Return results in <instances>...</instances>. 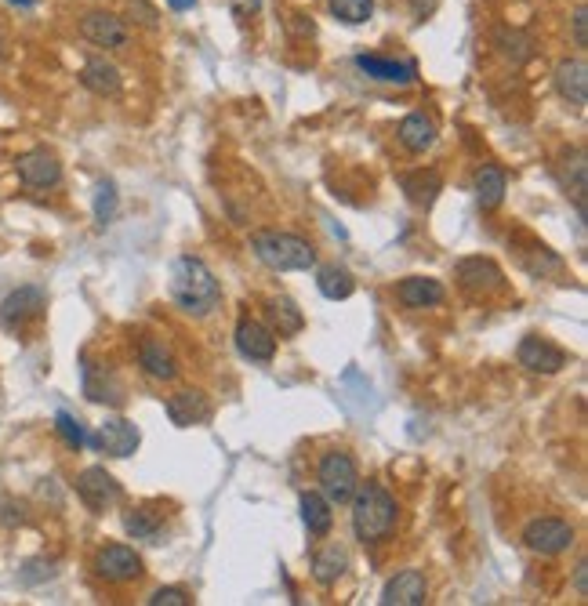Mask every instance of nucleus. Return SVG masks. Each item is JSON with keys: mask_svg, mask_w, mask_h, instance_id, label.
Instances as JSON below:
<instances>
[{"mask_svg": "<svg viewBox=\"0 0 588 606\" xmlns=\"http://www.w3.org/2000/svg\"><path fill=\"white\" fill-rule=\"evenodd\" d=\"M171 298L182 313L189 316H207L215 313L222 302V284L215 280V273L207 269L204 258L182 255L171 265Z\"/></svg>", "mask_w": 588, "mask_h": 606, "instance_id": "obj_1", "label": "nucleus"}, {"mask_svg": "<svg viewBox=\"0 0 588 606\" xmlns=\"http://www.w3.org/2000/svg\"><path fill=\"white\" fill-rule=\"evenodd\" d=\"M353 534L360 545H382L400 523V505L382 483H360L353 498Z\"/></svg>", "mask_w": 588, "mask_h": 606, "instance_id": "obj_2", "label": "nucleus"}, {"mask_svg": "<svg viewBox=\"0 0 588 606\" xmlns=\"http://www.w3.org/2000/svg\"><path fill=\"white\" fill-rule=\"evenodd\" d=\"M251 251L262 265H269L273 273H305L316 265V247L298 233H284V229H262L251 236Z\"/></svg>", "mask_w": 588, "mask_h": 606, "instance_id": "obj_3", "label": "nucleus"}, {"mask_svg": "<svg viewBox=\"0 0 588 606\" xmlns=\"http://www.w3.org/2000/svg\"><path fill=\"white\" fill-rule=\"evenodd\" d=\"M316 483H320V494L331 505H345L356 494V487H360V469H356L353 454L327 450L324 458H320V465H316Z\"/></svg>", "mask_w": 588, "mask_h": 606, "instance_id": "obj_4", "label": "nucleus"}, {"mask_svg": "<svg viewBox=\"0 0 588 606\" xmlns=\"http://www.w3.org/2000/svg\"><path fill=\"white\" fill-rule=\"evenodd\" d=\"M454 280L472 302H487L494 294L505 291V273L494 258H483V255H472V258H461L458 269H454Z\"/></svg>", "mask_w": 588, "mask_h": 606, "instance_id": "obj_5", "label": "nucleus"}, {"mask_svg": "<svg viewBox=\"0 0 588 606\" xmlns=\"http://www.w3.org/2000/svg\"><path fill=\"white\" fill-rule=\"evenodd\" d=\"M574 527L559 516H538L523 527V545L534 552V556H563L570 545H574Z\"/></svg>", "mask_w": 588, "mask_h": 606, "instance_id": "obj_6", "label": "nucleus"}, {"mask_svg": "<svg viewBox=\"0 0 588 606\" xmlns=\"http://www.w3.org/2000/svg\"><path fill=\"white\" fill-rule=\"evenodd\" d=\"M95 577L106 581V585H131L138 577L146 574L142 570V556H138L131 545H102L95 552Z\"/></svg>", "mask_w": 588, "mask_h": 606, "instance_id": "obj_7", "label": "nucleus"}, {"mask_svg": "<svg viewBox=\"0 0 588 606\" xmlns=\"http://www.w3.org/2000/svg\"><path fill=\"white\" fill-rule=\"evenodd\" d=\"M80 37L106 51H128L131 44L128 22L113 15V11H84L80 15Z\"/></svg>", "mask_w": 588, "mask_h": 606, "instance_id": "obj_8", "label": "nucleus"}, {"mask_svg": "<svg viewBox=\"0 0 588 606\" xmlns=\"http://www.w3.org/2000/svg\"><path fill=\"white\" fill-rule=\"evenodd\" d=\"M138 443H142V432L128 418H106L98 425L95 436H88V447H95L106 458H131L138 450Z\"/></svg>", "mask_w": 588, "mask_h": 606, "instance_id": "obj_9", "label": "nucleus"}, {"mask_svg": "<svg viewBox=\"0 0 588 606\" xmlns=\"http://www.w3.org/2000/svg\"><path fill=\"white\" fill-rule=\"evenodd\" d=\"M77 494H80V501H84L91 512H106V509H113V505H120V498H124V490H120L117 476H113V472H106L102 465H91V469L80 472V476H77Z\"/></svg>", "mask_w": 588, "mask_h": 606, "instance_id": "obj_10", "label": "nucleus"}, {"mask_svg": "<svg viewBox=\"0 0 588 606\" xmlns=\"http://www.w3.org/2000/svg\"><path fill=\"white\" fill-rule=\"evenodd\" d=\"M516 360H520V367L530 374H559L570 363V356H567V349H559V345L549 342V338L527 334L520 342V349H516Z\"/></svg>", "mask_w": 588, "mask_h": 606, "instance_id": "obj_11", "label": "nucleus"}, {"mask_svg": "<svg viewBox=\"0 0 588 606\" xmlns=\"http://www.w3.org/2000/svg\"><path fill=\"white\" fill-rule=\"evenodd\" d=\"M15 175L26 189H55L62 182V164L48 149H30L15 160Z\"/></svg>", "mask_w": 588, "mask_h": 606, "instance_id": "obj_12", "label": "nucleus"}, {"mask_svg": "<svg viewBox=\"0 0 588 606\" xmlns=\"http://www.w3.org/2000/svg\"><path fill=\"white\" fill-rule=\"evenodd\" d=\"M164 411H167V418H171L175 429H196V425L211 421L215 407H211V396H207V392L182 389V392H175V396H167Z\"/></svg>", "mask_w": 588, "mask_h": 606, "instance_id": "obj_13", "label": "nucleus"}, {"mask_svg": "<svg viewBox=\"0 0 588 606\" xmlns=\"http://www.w3.org/2000/svg\"><path fill=\"white\" fill-rule=\"evenodd\" d=\"M356 66L360 73H367L378 84H396V88H407L418 80V62L414 59H385V55H356Z\"/></svg>", "mask_w": 588, "mask_h": 606, "instance_id": "obj_14", "label": "nucleus"}, {"mask_svg": "<svg viewBox=\"0 0 588 606\" xmlns=\"http://www.w3.org/2000/svg\"><path fill=\"white\" fill-rule=\"evenodd\" d=\"M236 349H240V356L244 360H255V363H269L276 356V334L265 327L262 320H251V316H244V320L236 323Z\"/></svg>", "mask_w": 588, "mask_h": 606, "instance_id": "obj_15", "label": "nucleus"}, {"mask_svg": "<svg viewBox=\"0 0 588 606\" xmlns=\"http://www.w3.org/2000/svg\"><path fill=\"white\" fill-rule=\"evenodd\" d=\"M40 309H44V291L40 287H19L0 302V323L8 331H22L30 320H37Z\"/></svg>", "mask_w": 588, "mask_h": 606, "instance_id": "obj_16", "label": "nucleus"}, {"mask_svg": "<svg viewBox=\"0 0 588 606\" xmlns=\"http://www.w3.org/2000/svg\"><path fill=\"white\" fill-rule=\"evenodd\" d=\"M429 599V581L422 570H400L396 577H389L382 588V606H422Z\"/></svg>", "mask_w": 588, "mask_h": 606, "instance_id": "obj_17", "label": "nucleus"}, {"mask_svg": "<svg viewBox=\"0 0 588 606\" xmlns=\"http://www.w3.org/2000/svg\"><path fill=\"white\" fill-rule=\"evenodd\" d=\"M138 367H142L153 382H175L178 378L175 352L167 349L164 342H157V338H142V342H138Z\"/></svg>", "mask_w": 588, "mask_h": 606, "instance_id": "obj_18", "label": "nucleus"}, {"mask_svg": "<svg viewBox=\"0 0 588 606\" xmlns=\"http://www.w3.org/2000/svg\"><path fill=\"white\" fill-rule=\"evenodd\" d=\"M447 298L440 280H432V276H407L396 284V302L403 309H432V305H440Z\"/></svg>", "mask_w": 588, "mask_h": 606, "instance_id": "obj_19", "label": "nucleus"}, {"mask_svg": "<svg viewBox=\"0 0 588 606\" xmlns=\"http://www.w3.org/2000/svg\"><path fill=\"white\" fill-rule=\"evenodd\" d=\"M472 193H476V204H480V211H498V207L505 204V193H509V175H505L498 164L476 167Z\"/></svg>", "mask_w": 588, "mask_h": 606, "instance_id": "obj_20", "label": "nucleus"}, {"mask_svg": "<svg viewBox=\"0 0 588 606\" xmlns=\"http://www.w3.org/2000/svg\"><path fill=\"white\" fill-rule=\"evenodd\" d=\"M556 91L574 109H585L588 102V66L585 59H563L556 66Z\"/></svg>", "mask_w": 588, "mask_h": 606, "instance_id": "obj_21", "label": "nucleus"}, {"mask_svg": "<svg viewBox=\"0 0 588 606\" xmlns=\"http://www.w3.org/2000/svg\"><path fill=\"white\" fill-rule=\"evenodd\" d=\"M265 320H269V331L280 334V338H294V334H302L305 327V313L298 309V305L291 302V298H265Z\"/></svg>", "mask_w": 588, "mask_h": 606, "instance_id": "obj_22", "label": "nucleus"}, {"mask_svg": "<svg viewBox=\"0 0 588 606\" xmlns=\"http://www.w3.org/2000/svg\"><path fill=\"white\" fill-rule=\"evenodd\" d=\"M80 84L91 91V95H98V98H113L120 91V69L113 66V62H106V59H88L84 62V69H80Z\"/></svg>", "mask_w": 588, "mask_h": 606, "instance_id": "obj_23", "label": "nucleus"}, {"mask_svg": "<svg viewBox=\"0 0 588 606\" xmlns=\"http://www.w3.org/2000/svg\"><path fill=\"white\" fill-rule=\"evenodd\" d=\"M396 138H400V146L407 149V153H425V149H432V142H436V120L425 117V113H411V117L400 120Z\"/></svg>", "mask_w": 588, "mask_h": 606, "instance_id": "obj_24", "label": "nucleus"}, {"mask_svg": "<svg viewBox=\"0 0 588 606\" xmlns=\"http://www.w3.org/2000/svg\"><path fill=\"white\" fill-rule=\"evenodd\" d=\"M345 570H349V552H345L342 545H324L313 552V577L316 585H338L345 577Z\"/></svg>", "mask_w": 588, "mask_h": 606, "instance_id": "obj_25", "label": "nucleus"}, {"mask_svg": "<svg viewBox=\"0 0 588 606\" xmlns=\"http://www.w3.org/2000/svg\"><path fill=\"white\" fill-rule=\"evenodd\" d=\"M403 193L411 200L414 207H432L436 204V196L443 189V178L436 167H422V171H411V175H403Z\"/></svg>", "mask_w": 588, "mask_h": 606, "instance_id": "obj_26", "label": "nucleus"}, {"mask_svg": "<svg viewBox=\"0 0 588 606\" xmlns=\"http://www.w3.org/2000/svg\"><path fill=\"white\" fill-rule=\"evenodd\" d=\"M334 505L320 494V490H305L302 494V523L313 538H327L334 527Z\"/></svg>", "mask_w": 588, "mask_h": 606, "instance_id": "obj_27", "label": "nucleus"}, {"mask_svg": "<svg viewBox=\"0 0 588 606\" xmlns=\"http://www.w3.org/2000/svg\"><path fill=\"white\" fill-rule=\"evenodd\" d=\"M84 392L91 403H120L124 389L106 374V367H95L91 360H84Z\"/></svg>", "mask_w": 588, "mask_h": 606, "instance_id": "obj_28", "label": "nucleus"}, {"mask_svg": "<svg viewBox=\"0 0 588 606\" xmlns=\"http://www.w3.org/2000/svg\"><path fill=\"white\" fill-rule=\"evenodd\" d=\"M124 530H128L135 541H157L160 530H164V512L153 509V505L124 512Z\"/></svg>", "mask_w": 588, "mask_h": 606, "instance_id": "obj_29", "label": "nucleus"}, {"mask_svg": "<svg viewBox=\"0 0 588 606\" xmlns=\"http://www.w3.org/2000/svg\"><path fill=\"white\" fill-rule=\"evenodd\" d=\"M520 255V265L527 269L530 276H538V280H545L549 273H563V258L552 251V247L538 244V240H530L527 251H516Z\"/></svg>", "mask_w": 588, "mask_h": 606, "instance_id": "obj_30", "label": "nucleus"}, {"mask_svg": "<svg viewBox=\"0 0 588 606\" xmlns=\"http://www.w3.org/2000/svg\"><path fill=\"white\" fill-rule=\"evenodd\" d=\"M316 287H320V294L331 298V302H345V298L356 291V280L342 265H324V269L316 273Z\"/></svg>", "mask_w": 588, "mask_h": 606, "instance_id": "obj_31", "label": "nucleus"}, {"mask_svg": "<svg viewBox=\"0 0 588 606\" xmlns=\"http://www.w3.org/2000/svg\"><path fill=\"white\" fill-rule=\"evenodd\" d=\"M494 48H498L512 66H523V62L534 59V40H530L523 30H509V26L494 33Z\"/></svg>", "mask_w": 588, "mask_h": 606, "instance_id": "obj_32", "label": "nucleus"}, {"mask_svg": "<svg viewBox=\"0 0 588 606\" xmlns=\"http://www.w3.org/2000/svg\"><path fill=\"white\" fill-rule=\"evenodd\" d=\"M327 8L345 26H363L374 15V0H327Z\"/></svg>", "mask_w": 588, "mask_h": 606, "instance_id": "obj_33", "label": "nucleus"}, {"mask_svg": "<svg viewBox=\"0 0 588 606\" xmlns=\"http://www.w3.org/2000/svg\"><path fill=\"white\" fill-rule=\"evenodd\" d=\"M113 218H117V186L109 178H102L95 189V222L109 225Z\"/></svg>", "mask_w": 588, "mask_h": 606, "instance_id": "obj_34", "label": "nucleus"}, {"mask_svg": "<svg viewBox=\"0 0 588 606\" xmlns=\"http://www.w3.org/2000/svg\"><path fill=\"white\" fill-rule=\"evenodd\" d=\"M55 429H59V436H62V440H66L73 450L88 443V432H84V425H80V421L73 418V414H66V411L55 414Z\"/></svg>", "mask_w": 588, "mask_h": 606, "instance_id": "obj_35", "label": "nucleus"}, {"mask_svg": "<svg viewBox=\"0 0 588 606\" xmlns=\"http://www.w3.org/2000/svg\"><path fill=\"white\" fill-rule=\"evenodd\" d=\"M146 603L149 606H189V603H193V592H189V588H178V585L157 588V592H153Z\"/></svg>", "mask_w": 588, "mask_h": 606, "instance_id": "obj_36", "label": "nucleus"}, {"mask_svg": "<svg viewBox=\"0 0 588 606\" xmlns=\"http://www.w3.org/2000/svg\"><path fill=\"white\" fill-rule=\"evenodd\" d=\"M128 8H131V15H135L138 26H146V30H160V15H157V8H153L149 0H128Z\"/></svg>", "mask_w": 588, "mask_h": 606, "instance_id": "obj_37", "label": "nucleus"}, {"mask_svg": "<svg viewBox=\"0 0 588 606\" xmlns=\"http://www.w3.org/2000/svg\"><path fill=\"white\" fill-rule=\"evenodd\" d=\"M574 44H578L581 51L588 48V8L585 4H578V8H574Z\"/></svg>", "mask_w": 588, "mask_h": 606, "instance_id": "obj_38", "label": "nucleus"}, {"mask_svg": "<svg viewBox=\"0 0 588 606\" xmlns=\"http://www.w3.org/2000/svg\"><path fill=\"white\" fill-rule=\"evenodd\" d=\"M0 523L4 527H19V523H26V509H22L19 501H0Z\"/></svg>", "mask_w": 588, "mask_h": 606, "instance_id": "obj_39", "label": "nucleus"}, {"mask_svg": "<svg viewBox=\"0 0 588 606\" xmlns=\"http://www.w3.org/2000/svg\"><path fill=\"white\" fill-rule=\"evenodd\" d=\"M229 4H233L236 19H251V15H258V8H262V0H229Z\"/></svg>", "mask_w": 588, "mask_h": 606, "instance_id": "obj_40", "label": "nucleus"}, {"mask_svg": "<svg viewBox=\"0 0 588 606\" xmlns=\"http://www.w3.org/2000/svg\"><path fill=\"white\" fill-rule=\"evenodd\" d=\"M585 570H588V563L581 559L578 567H574V588H578V596H581V599L588 596V574H585Z\"/></svg>", "mask_w": 588, "mask_h": 606, "instance_id": "obj_41", "label": "nucleus"}, {"mask_svg": "<svg viewBox=\"0 0 588 606\" xmlns=\"http://www.w3.org/2000/svg\"><path fill=\"white\" fill-rule=\"evenodd\" d=\"M167 4H171L175 11H189V8L196 4V0H167Z\"/></svg>", "mask_w": 588, "mask_h": 606, "instance_id": "obj_42", "label": "nucleus"}, {"mask_svg": "<svg viewBox=\"0 0 588 606\" xmlns=\"http://www.w3.org/2000/svg\"><path fill=\"white\" fill-rule=\"evenodd\" d=\"M8 4H15V8H33L37 0H8Z\"/></svg>", "mask_w": 588, "mask_h": 606, "instance_id": "obj_43", "label": "nucleus"}, {"mask_svg": "<svg viewBox=\"0 0 588 606\" xmlns=\"http://www.w3.org/2000/svg\"><path fill=\"white\" fill-rule=\"evenodd\" d=\"M0 55H4V40H0Z\"/></svg>", "mask_w": 588, "mask_h": 606, "instance_id": "obj_44", "label": "nucleus"}]
</instances>
